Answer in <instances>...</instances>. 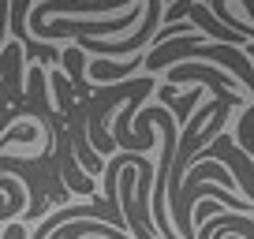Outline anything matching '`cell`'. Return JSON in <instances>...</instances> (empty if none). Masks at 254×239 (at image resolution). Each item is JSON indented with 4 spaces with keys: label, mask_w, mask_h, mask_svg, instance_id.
Segmentation results:
<instances>
[{
    "label": "cell",
    "mask_w": 254,
    "mask_h": 239,
    "mask_svg": "<svg viewBox=\"0 0 254 239\" xmlns=\"http://www.w3.org/2000/svg\"><path fill=\"white\" fill-rule=\"evenodd\" d=\"M142 4H131V8L124 11L120 19H53V26L49 23H34L30 30L38 34V38H94V34H120V30H131V26L142 19Z\"/></svg>",
    "instance_id": "1"
},
{
    "label": "cell",
    "mask_w": 254,
    "mask_h": 239,
    "mask_svg": "<svg viewBox=\"0 0 254 239\" xmlns=\"http://www.w3.org/2000/svg\"><path fill=\"white\" fill-rule=\"evenodd\" d=\"M157 19H161V0H146V23H142V30H135L131 38H124V41H94V38H79L75 45H79V49H90V53L138 56L146 41H153V38H157Z\"/></svg>",
    "instance_id": "2"
},
{
    "label": "cell",
    "mask_w": 254,
    "mask_h": 239,
    "mask_svg": "<svg viewBox=\"0 0 254 239\" xmlns=\"http://www.w3.org/2000/svg\"><path fill=\"white\" fill-rule=\"evenodd\" d=\"M30 0H8V19H11V34H15L19 41H23V53L34 56V60H60V53H56V45H38V41L30 38V26H26V19H30Z\"/></svg>",
    "instance_id": "3"
},
{
    "label": "cell",
    "mask_w": 254,
    "mask_h": 239,
    "mask_svg": "<svg viewBox=\"0 0 254 239\" xmlns=\"http://www.w3.org/2000/svg\"><path fill=\"white\" fill-rule=\"evenodd\" d=\"M187 79L206 82L209 90H232V94H239V90H236V79H232L228 71L209 67V64H176L172 71H168V86H172V82H187Z\"/></svg>",
    "instance_id": "4"
},
{
    "label": "cell",
    "mask_w": 254,
    "mask_h": 239,
    "mask_svg": "<svg viewBox=\"0 0 254 239\" xmlns=\"http://www.w3.org/2000/svg\"><path fill=\"white\" fill-rule=\"evenodd\" d=\"M135 67H142V53L138 56H131V60H120V64H109V60H90L86 64V75L94 82H101V79H124V75H131L135 71Z\"/></svg>",
    "instance_id": "5"
},
{
    "label": "cell",
    "mask_w": 254,
    "mask_h": 239,
    "mask_svg": "<svg viewBox=\"0 0 254 239\" xmlns=\"http://www.w3.org/2000/svg\"><path fill=\"white\" fill-rule=\"evenodd\" d=\"M157 94H161V101H165V109H176V116L187 123V120H190V109H194V105H198V97H202V90H190L187 97H172V86H165V90H157Z\"/></svg>",
    "instance_id": "6"
},
{
    "label": "cell",
    "mask_w": 254,
    "mask_h": 239,
    "mask_svg": "<svg viewBox=\"0 0 254 239\" xmlns=\"http://www.w3.org/2000/svg\"><path fill=\"white\" fill-rule=\"evenodd\" d=\"M64 64H67V71H71V82L79 86V94H86V86H82V71H86V64H82V49L79 45H71L67 53L60 56Z\"/></svg>",
    "instance_id": "7"
}]
</instances>
